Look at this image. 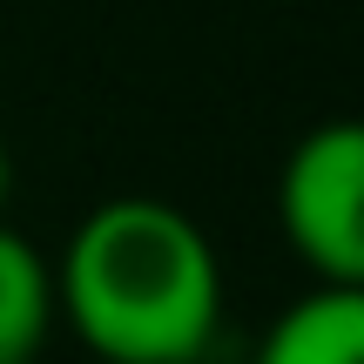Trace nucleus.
Returning a JSON list of instances; mask_svg holds the SVG:
<instances>
[{
	"instance_id": "nucleus-1",
	"label": "nucleus",
	"mask_w": 364,
	"mask_h": 364,
	"mask_svg": "<svg viewBox=\"0 0 364 364\" xmlns=\"http://www.w3.org/2000/svg\"><path fill=\"white\" fill-rule=\"evenodd\" d=\"M54 304L108 364H203L223 324V270L189 209L115 196L68 236Z\"/></svg>"
},
{
	"instance_id": "nucleus-2",
	"label": "nucleus",
	"mask_w": 364,
	"mask_h": 364,
	"mask_svg": "<svg viewBox=\"0 0 364 364\" xmlns=\"http://www.w3.org/2000/svg\"><path fill=\"white\" fill-rule=\"evenodd\" d=\"M277 223L317 284H364V115L317 122L284 156Z\"/></svg>"
},
{
	"instance_id": "nucleus-3",
	"label": "nucleus",
	"mask_w": 364,
	"mask_h": 364,
	"mask_svg": "<svg viewBox=\"0 0 364 364\" xmlns=\"http://www.w3.org/2000/svg\"><path fill=\"white\" fill-rule=\"evenodd\" d=\"M250 364H364V284H317L297 297Z\"/></svg>"
},
{
	"instance_id": "nucleus-4",
	"label": "nucleus",
	"mask_w": 364,
	"mask_h": 364,
	"mask_svg": "<svg viewBox=\"0 0 364 364\" xmlns=\"http://www.w3.org/2000/svg\"><path fill=\"white\" fill-rule=\"evenodd\" d=\"M54 317V263H41V250L0 216V364H34Z\"/></svg>"
},
{
	"instance_id": "nucleus-5",
	"label": "nucleus",
	"mask_w": 364,
	"mask_h": 364,
	"mask_svg": "<svg viewBox=\"0 0 364 364\" xmlns=\"http://www.w3.org/2000/svg\"><path fill=\"white\" fill-rule=\"evenodd\" d=\"M7 203H14V149L0 142V216H7Z\"/></svg>"
}]
</instances>
